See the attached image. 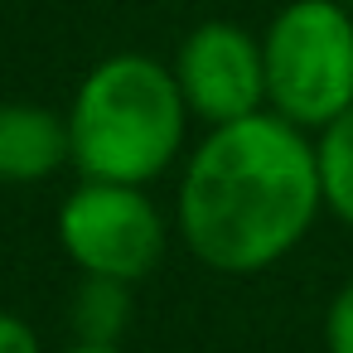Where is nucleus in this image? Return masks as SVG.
<instances>
[{
    "label": "nucleus",
    "instance_id": "39448f33",
    "mask_svg": "<svg viewBox=\"0 0 353 353\" xmlns=\"http://www.w3.org/2000/svg\"><path fill=\"white\" fill-rule=\"evenodd\" d=\"M174 78H179V92H184L194 117H203L208 126H228V121L261 112V102H266V49L242 25L208 20L179 44Z\"/></svg>",
    "mask_w": 353,
    "mask_h": 353
},
{
    "label": "nucleus",
    "instance_id": "423d86ee",
    "mask_svg": "<svg viewBox=\"0 0 353 353\" xmlns=\"http://www.w3.org/2000/svg\"><path fill=\"white\" fill-rule=\"evenodd\" d=\"M73 160L68 117L30 102L0 107V184H34Z\"/></svg>",
    "mask_w": 353,
    "mask_h": 353
},
{
    "label": "nucleus",
    "instance_id": "7ed1b4c3",
    "mask_svg": "<svg viewBox=\"0 0 353 353\" xmlns=\"http://www.w3.org/2000/svg\"><path fill=\"white\" fill-rule=\"evenodd\" d=\"M266 102L295 126H329L353 107V15L339 0H290L266 39Z\"/></svg>",
    "mask_w": 353,
    "mask_h": 353
},
{
    "label": "nucleus",
    "instance_id": "f03ea898",
    "mask_svg": "<svg viewBox=\"0 0 353 353\" xmlns=\"http://www.w3.org/2000/svg\"><path fill=\"white\" fill-rule=\"evenodd\" d=\"M184 117L189 102L174 68L145 54H112L83 78L73 97V165L83 179L150 184L174 165L184 145Z\"/></svg>",
    "mask_w": 353,
    "mask_h": 353
},
{
    "label": "nucleus",
    "instance_id": "6e6552de",
    "mask_svg": "<svg viewBox=\"0 0 353 353\" xmlns=\"http://www.w3.org/2000/svg\"><path fill=\"white\" fill-rule=\"evenodd\" d=\"M319 179H324V203L353 228V107L334 117L319 136Z\"/></svg>",
    "mask_w": 353,
    "mask_h": 353
},
{
    "label": "nucleus",
    "instance_id": "1a4fd4ad",
    "mask_svg": "<svg viewBox=\"0 0 353 353\" xmlns=\"http://www.w3.org/2000/svg\"><path fill=\"white\" fill-rule=\"evenodd\" d=\"M324 348H329V353H353V281L329 300V314H324Z\"/></svg>",
    "mask_w": 353,
    "mask_h": 353
},
{
    "label": "nucleus",
    "instance_id": "f257e3e1",
    "mask_svg": "<svg viewBox=\"0 0 353 353\" xmlns=\"http://www.w3.org/2000/svg\"><path fill=\"white\" fill-rule=\"evenodd\" d=\"M324 203L319 150L281 112L213 126L179 184V232L189 252L228 276L276 266L300 247Z\"/></svg>",
    "mask_w": 353,
    "mask_h": 353
},
{
    "label": "nucleus",
    "instance_id": "9b49d317",
    "mask_svg": "<svg viewBox=\"0 0 353 353\" xmlns=\"http://www.w3.org/2000/svg\"><path fill=\"white\" fill-rule=\"evenodd\" d=\"M63 353H126V348H121V343H88V339H83L78 348H63Z\"/></svg>",
    "mask_w": 353,
    "mask_h": 353
},
{
    "label": "nucleus",
    "instance_id": "20e7f679",
    "mask_svg": "<svg viewBox=\"0 0 353 353\" xmlns=\"http://www.w3.org/2000/svg\"><path fill=\"white\" fill-rule=\"evenodd\" d=\"M59 242L83 276L141 281L165 256V218L141 184L83 179L59 208Z\"/></svg>",
    "mask_w": 353,
    "mask_h": 353
},
{
    "label": "nucleus",
    "instance_id": "0eeeda50",
    "mask_svg": "<svg viewBox=\"0 0 353 353\" xmlns=\"http://www.w3.org/2000/svg\"><path fill=\"white\" fill-rule=\"evenodd\" d=\"M131 324V281L117 276H83L73 295V329L88 343H117Z\"/></svg>",
    "mask_w": 353,
    "mask_h": 353
},
{
    "label": "nucleus",
    "instance_id": "9d476101",
    "mask_svg": "<svg viewBox=\"0 0 353 353\" xmlns=\"http://www.w3.org/2000/svg\"><path fill=\"white\" fill-rule=\"evenodd\" d=\"M0 353H39L34 329L20 314H10V310H0Z\"/></svg>",
    "mask_w": 353,
    "mask_h": 353
}]
</instances>
